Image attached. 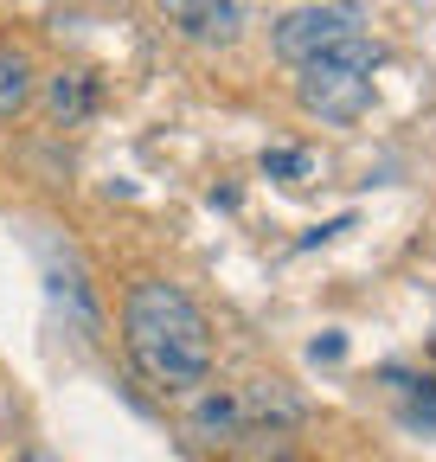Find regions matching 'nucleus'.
Returning a JSON list of instances; mask_svg holds the SVG:
<instances>
[{
  "instance_id": "obj_4",
  "label": "nucleus",
  "mask_w": 436,
  "mask_h": 462,
  "mask_svg": "<svg viewBox=\"0 0 436 462\" xmlns=\"http://www.w3.org/2000/svg\"><path fill=\"white\" fill-rule=\"evenodd\" d=\"M244 392H232V385H199L193 392V404H186V437L193 443H205V449H232L238 437H244Z\"/></svg>"
},
{
  "instance_id": "obj_12",
  "label": "nucleus",
  "mask_w": 436,
  "mask_h": 462,
  "mask_svg": "<svg viewBox=\"0 0 436 462\" xmlns=\"http://www.w3.org/2000/svg\"><path fill=\"white\" fill-rule=\"evenodd\" d=\"M154 7H160V14H174V20H180V14H193V7H199V0H154Z\"/></svg>"
},
{
  "instance_id": "obj_9",
  "label": "nucleus",
  "mask_w": 436,
  "mask_h": 462,
  "mask_svg": "<svg viewBox=\"0 0 436 462\" xmlns=\"http://www.w3.org/2000/svg\"><path fill=\"white\" fill-rule=\"evenodd\" d=\"M263 173H269V180H302V173H308V154H302V148H269V154H263Z\"/></svg>"
},
{
  "instance_id": "obj_6",
  "label": "nucleus",
  "mask_w": 436,
  "mask_h": 462,
  "mask_svg": "<svg viewBox=\"0 0 436 462\" xmlns=\"http://www.w3.org/2000/svg\"><path fill=\"white\" fill-rule=\"evenodd\" d=\"M238 26H244V7H238V0H199L193 14H180V32L199 39V45H232Z\"/></svg>"
},
{
  "instance_id": "obj_7",
  "label": "nucleus",
  "mask_w": 436,
  "mask_h": 462,
  "mask_svg": "<svg viewBox=\"0 0 436 462\" xmlns=\"http://www.w3.org/2000/svg\"><path fill=\"white\" fill-rule=\"evenodd\" d=\"M45 109L59 116L65 129L84 123V116L96 109V84H90V71H51V78H45Z\"/></svg>"
},
{
  "instance_id": "obj_2",
  "label": "nucleus",
  "mask_w": 436,
  "mask_h": 462,
  "mask_svg": "<svg viewBox=\"0 0 436 462\" xmlns=\"http://www.w3.org/2000/svg\"><path fill=\"white\" fill-rule=\"evenodd\" d=\"M378 65H386L378 39H347L334 51H321L314 65H302L295 103L308 116H321V123H353V116H366V103H372V71Z\"/></svg>"
},
{
  "instance_id": "obj_11",
  "label": "nucleus",
  "mask_w": 436,
  "mask_h": 462,
  "mask_svg": "<svg viewBox=\"0 0 436 462\" xmlns=\"http://www.w3.org/2000/svg\"><path fill=\"white\" fill-rule=\"evenodd\" d=\"M341 346H347V340H341V334H321V340H314V346H308V354H314V360H341Z\"/></svg>"
},
{
  "instance_id": "obj_1",
  "label": "nucleus",
  "mask_w": 436,
  "mask_h": 462,
  "mask_svg": "<svg viewBox=\"0 0 436 462\" xmlns=\"http://www.w3.org/2000/svg\"><path fill=\"white\" fill-rule=\"evenodd\" d=\"M123 346L160 392H199L212 379V321L168 276H135L123 296Z\"/></svg>"
},
{
  "instance_id": "obj_5",
  "label": "nucleus",
  "mask_w": 436,
  "mask_h": 462,
  "mask_svg": "<svg viewBox=\"0 0 436 462\" xmlns=\"http://www.w3.org/2000/svg\"><path fill=\"white\" fill-rule=\"evenodd\" d=\"M39 97V65L32 51L0 39V123H14V116H26V103Z\"/></svg>"
},
{
  "instance_id": "obj_8",
  "label": "nucleus",
  "mask_w": 436,
  "mask_h": 462,
  "mask_svg": "<svg viewBox=\"0 0 436 462\" xmlns=\"http://www.w3.org/2000/svg\"><path fill=\"white\" fill-rule=\"evenodd\" d=\"M232 462H295V437L283 424H244V437L232 443Z\"/></svg>"
},
{
  "instance_id": "obj_3",
  "label": "nucleus",
  "mask_w": 436,
  "mask_h": 462,
  "mask_svg": "<svg viewBox=\"0 0 436 462\" xmlns=\"http://www.w3.org/2000/svg\"><path fill=\"white\" fill-rule=\"evenodd\" d=\"M372 14L359 7V0H321V7H295L277 20V32H269V45H277V58H289V65H314L321 51H334L347 39H366Z\"/></svg>"
},
{
  "instance_id": "obj_10",
  "label": "nucleus",
  "mask_w": 436,
  "mask_h": 462,
  "mask_svg": "<svg viewBox=\"0 0 436 462\" xmlns=\"http://www.w3.org/2000/svg\"><path fill=\"white\" fill-rule=\"evenodd\" d=\"M411 424H430V430H436V379H423V392H417V404H411Z\"/></svg>"
}]
</instances>
